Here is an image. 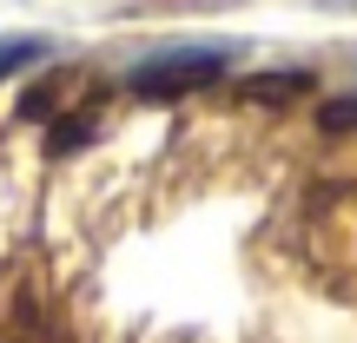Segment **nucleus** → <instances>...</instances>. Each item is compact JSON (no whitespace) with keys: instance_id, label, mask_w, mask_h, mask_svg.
I'll return each mask as SVG.
<instances>
[{"instance_id":"1","label":"nucleus","mask_w":357,"mask_h":343,"mask_svg":"<svg viewBox=\"0 0 357 343\" xmlns=\"http://www.w3.org/2000/svg\"><path fill=\"white\" fill-rule=\"evenodd\" d=\"M231 66H238V40H172V47H153L139 66H126V86L139 99H178V93L218 86Z\"/></svg>"},{"instance_id":"2","label":"nucleus","mask_w":357,"mask_h":343,"mask_svg":"<svg viewBox=\"0 0 357 343\" xmlns=\"http://www.w3.org/2000/svg\"><path fill=\"white\" fill-rule=\"evenodd\" d=\"M40 53H47V40H40V33H7V40H0V79L20 73V66H33Z\"/></svg>"},{"instance_id":"3","label":"nucleus","mask_w":357,"mask_h":343,"mask_svg":"<svg viewBox=\"0 0 357 343\" xmlns=\"http://www.w3.org/2000/svg\"><path fill=\"white\" fill-rule=\"evenodd\" d=\"M318 126H324V132H357V99H331V106L318 113Z\"/></svg>"}]
</instances>
